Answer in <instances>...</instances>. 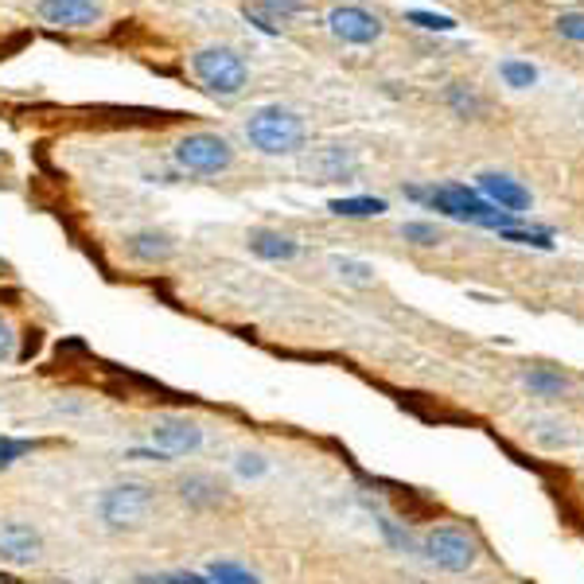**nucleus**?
<instances>
[{
    "mask_svg": "<svg viewBox=\"0 0 584 584\" xmlns=\"http://www.w3.org/2000/svg\"><path fill=\"white\" fill-rule=\"evenodd\" d=\"M304 137H308L304 117L284 106H261L246 121V141L266 156H292L296 149H304Z\"/></svg>",
    "mask_w": 584,
    "mask_h": 584,
    "instance_id": "1",
    "label": "nucleus"
},
{
    "mask_svg": "<svg viewBox=\"0 0 584 584\" xmlns=\"http://www.w3.org/2000/svg\"><path fill=\"white\" fill-rule=\"evenodd\" d=\"M191 74L203 82L207 94L214 97H238L249 82V67L234 47L226 44H207L199 51H191Z\"/></svg>",
    "mask_w": 584,
    "mask_h": 584,
    "instance_id": "2",
    "label": "nucleus"
},
{
    "mask_svg": "<svg viewBox=\"0 0 584 584\" xmlns=\"http://www.w3.org/2000/svg\"><path fill=\"white\" fill-rule=\"evenodd\" d=\"M413 199H425V203H433L436 211L452 214V219L460 222H479V226H491V231H503L506 219L511 214L499 211L495 203H487V199H479L476 191H468V187L460 184H444V187H433V191H409Z\"/></svg>",
    "mask_w": 584,
    "mask_h": 584,
    "instance_id": "3",
    "label": "nucleus"
},
{
    "mask_svg": "<svg viewBox=\"0 0 584 584\" xmlns=\"http://www.w3.org/2000/svg\"><path fill=\"white\" fill-rule=\"evenodd\" d=\"M176 164L195 176H219L234 164V144L219 133H187L176 144Z\"/></svg>",
    "mask_w": 584,
    "mask_h": 584,
    "instance_id": "4",
    "label": "nucleus"
},
{
    "mask_svg": "<svg viewBox=\"0 0 584 584\" xmlns=\"http://www.w3.org/2000/svg\"><path fill=\"white\" fill-rule=\"evenodd\" d=\"M425 558L444 573H468L479 561V546L460 526H436L425 534Z\"/></svg>",
    "mask_w": 584,
    "mask_h": 584,
    "instance_id": "5",
    "label": "nucleus"
},
{
    "mask_svg": "<svg viewBox=\"0 0 584 584\" xmlns=\"http://www.w3.org/2000/svg\"><path fill=\"white\" fill-rule=\"evenodd\" d=\"M152 514V487L149 483H117L102 499V518L114 530H137Z\"/></svg>",
    "mask_w": 584,
    "mask_h": 584,
    "instance_id": "6",
    "label": "nucleus"
},
{
    "mask_svg": "<svg viewBox=\"0 0 584 584\" xmlns=\"http://www.w3.org/2000/svg\"><path fill=\"white\" fill-rule=\"evenodd\" d=\"M328 27H331V36H336L339 44H351V47L378 44L382 32H386V24H382L378 12L363 9V4H336V9L328 12Z\"/></svg>",
    "mask_w": 584,
    "mask_h": 584,
    "instance_id": "7",
    "label": "nucleus"
},
{
    "mask_svg": "<svg viewBox=\"0 0 584 584\" xmlns=\"http://www.w3.org/2000/svg\"><path fill=\"white\" fill-rule=\"evenodd\" d=\"M36 16L51 27H94L102 24L106 9H102V0H36Z\"/></svg>",
    "mask_w": 584,
    "mask_h": 584,
    "instance_id": "8",
    "label": "nucleus"
},
{
    "mask_svg": "<svg viewBox=\"0 0 584 584\" xmlns=\"http://www.w3.org/2000/svg\"><path fill=\"white\" fill-rule=\"evenodd\" d=\"M152 444L164 456H187V452H195L203 444V429L195 425V421H187V417H156Z\"/></svg>",
    "mask_w": 584,
    "mask_h": 584,
    "instance_id": "9",
    "label": "nucleus"
},
{
    "mask_svg": "<svg viewBox=\"0 0 584 584\" xmlns=\"http://www.w3.org/2000/svg\"><path fill=\"white\" fill-rule=\"evenodd\" d=\"M44 553V538L27 523H0V561L4 565H32Z\"/></svg>",
    "mask_w": 584,
    "mask_h": 584,
    "instance_id": "10",
    "label": "nucleus"
},
{
    "mask_svg": "<svg viewBox=\"0 0 584 584\" xmlns=\"http://www.w3.org/2000/svg\"><path fill=\"white\" fill-rule=\"evenodd\" d=\"M479 191L487 195V203H495L499 211H506V214H518L530 207V191H526L518 179L499 176V172H483V176H479Z\"/></svg>",
    "mask_w": 584,
    "mask_h": 584,
    "instance_id": "11",
    "label": "nucleus"
},
{
    "mask_svg": "<svg viewBox=\"0 0 584 584\" xmlns=\"http://www.w3.org/2000/svg\"><path fill=\"white\" fill-rule=\"evenodd\" d=\"M125 249H129V257L141 261V266H156V261H168V257L176 254V242L164 231H137L125 238Z\"/></svg>",
    "mask_w": 584,
    "mask_h": 584,
    "instance_id": "12",
    "label": "nucleus"
},
{
    "mask_svg": "<svg viewBox=\"0 0 584 584\" xmlns=\"http://www.w3.org/2000/svg\"><path fill=\"white\" fill-rule=\"evenodd\" d=\"M304 168H308L319 184H331V179H343L347 172H351V152L339 149V144H328V149L312 152V156L304 160Z\"/></svg>",
    "mask_w": 584,
    "mask_h": 584,
    "instance_id": "13",
    "label": "nucleus"
},
{
    "mask_svg": "<svg viewBox=\"0 0 584 584\" xmlns=\"http://www.w3.org/2000/svg\"><path fill=\"white\" fill-rule=\"evenodd\" d=\"M246 242L261 261H292L296 257V242L281 231H249Z\"/></svg>",
    "mask_w": 584,
    "mask_h": 584,
    "instance_id": "14",
    "label": "nucleus"
},
{
    "mask_svg": "<svg viewBox=\"0 0 584 584\" xmlns=\"http://www.w3.org/2000/svg\"><path fill=\"white\" fill-rule=\"evenodd\" d=\"M179 499L187 506H214L222 499V487L211 476H184L179 479Z\"/></svg>",
    "mask_w": 584,
    "mask_h": 584,
    "instance_id": "15",
    "label": "nucleus"
},
{
    "mask_svg": "<svg viewBox=\"0 0 584 584\" xmlns=\"http://www.w3.org/2000/svg\"><path fill=\"white\" fill-rule=\"evenodd\" d=\"M328 211L339 214V219H374V214L386 211V199H374V195H351V199H331Z\"/></svg>",
    "mask_w": 584,
    "mask_h": 584,
    "instance_id": "16",
    "label": "nucleus"
},
{
    "mask_svg": "<svg viewBox=\"0 0 584 584\" xmlns=\"http://www.w3.org/2000/svg\"><path fill=\"white\" fill-rule=\"evenodd\" d=\"M207 576H211V584H261V576L249 573L246 565H234V561H214Z\"/></svg>",
    "mask_w": 584,
    "mask_h": 584,
    "instance_id": "17",
    "label": "nucleus"
},
{
    "mask_svg": "<svg viewBox=\"0 0 584 584\" xmlns=\"http://www.w3.org/2000/svg\"><path fill=\"white\" fill-rule=\"evenodd\" d=\"M526 386L534 389V394H541V398H561V394H565V386L569 382L561 378V374H553V371H530L526 374Z\"/></svg>",
    "mask_w": 584,
    "mask_h": 584,
    "instance_id": "18",
    "label": "nucleus"
},
{
    "mask_svg": "<svg viewBox=\"0 0 584 584\" xmlns=\"http://www.w3.org/2000/svg\"><path fill=\"white\" fill-rule=\"evenodd\" d=\"M503 79H506V86H514V90H526V86H534L538 82V71H534L530 62H518V59H506L503 67Z\"/></svg>",
    "mask_w": 584,
    "mask_h": 584,
    "instance_id": "19",
    "label": "nucleus"
},
{
    "mask_svg": "<svg viewBox=\"0 0 584 584\" xmlns=\"http://www.w3.org/2000/svg\"><path fill=\"white\" fill-rule=\"evenodd\" d=\"M401 238L413 242V246H436V242H441V226H436V222H406V226H401Z\"/></svg>",
    "mask_w": 584,
    "mask_h": 584,
    "instance_id": "20",
    "label": "nucleus"
},
{
    "mask_svg": "<svg viewBox=\"0 0 584 584\" xmlns=\"http://www.w3.org/2000/svg\"><path fill=\"white\" fill-rule=\"evenodd\" d=\"M261 4V12H266V20L273 24V20H292V16H301L304 12V0H257Z\"/></svg>",
    "mask_w": 584,
    "mask_h": 584,
    "instance_id": "21",
    "label": "nucleus"
},
{
    "mask_svg": "<svg viewBox=\"0 0 584 584\" xmlns=\"http://www.w3.org/2000/svg\"><path fill=\"white\" fill-rule=\"evenodd\" d=\"M553 27H558V36L569 39V44H584V12H561L553 20Z\"/></svg>",
    "mask_w": 584,
    "mask_h": 584,
    "instance_id": "22",
    "label": "nucleus"
},
{
    "mask_svg": "<svg viewBox=\"0 0 584 584\" xmlns=\"http://www.w3.org/2000/svg\"><path fill=\"white\" fill-rule=\"evenodd\" d=\"M448 106L456 109L460 117H476L479 114V97L471 90H464L460 82H452L448 86Z\"/></svg>",
    "mask_w": 584,
    "mask_h": 584,
    "instance_id": "23",
    "label": "nucleus"
},
{
    "mask_svg": "<svg viewBox=\"0 0 584 584\" xmlns=\"http://www.w3.org/2000/svg\"><path fill=\"white\" fill-rule=\"evenodd\" d=\"M409 24H417V27H429V32H452V27H456V20L452 16H441V12H409Z\"/></svg>",
    "mask_w": 584,
    "mask_h": 584,
    "instance_id": "24",
    "label": "nucleus"
},
{
    "mask_svg": "<svg viewBox=\"0 0 584 584\" xmlns=\"http://www.w3.org/2000/svg\"><path fill=\"white\" fill-rule=\"evenodd\" d=\"M27 452H32V444H27V441H16V436H0V471L12 468L20 456H27Z\"/></svg>",
    "mask_w": 584,
    "mask_h": 584,
    "instance_id": "25",
    "label": "nucleus"
},
{
    "mask_svg": "<svg viewBox=\"0 0 584 584\" xmlns=\"http://www.w3.org/2000/svg\"><path fill=\"white\" fill-rule=\"evenodd\" d=\"M499 238L518 242V246H541V249L549 246V234H541V231H511V226H503V231H499Z\"/></svg>",
    "mask_w": 584,
    "mask_h": 584,
    "instance_id": "26",
    "label": "nucleus"
},
{
    "mask_svg": "<svg viewBox=\"0 0 584 584\" xmlns=\"http://www.w3.org/2000/svg\"><path fill=\"white\" fill-rule=\"evenodd\" d=\"M339 266V277H347L351 284H371L374 281V269L363 266V261H336Z\"/></svg>",
    "mask_w": 584,
    "mask_h": 584,
    "instance_id": "27",
    "label": "nucleus"
},
{
    "mask_svg": "<svg viewBox=\"0 0 584 584\" xmlns=\"http://www.w3.org/2000/svg\"><path fill=\"white\" fill-rule=\"evenodd\" d=\"M12 351H16V336H12L9 319L0 316V363H4V359H12Z\"/></svg>",
    "mask_w": 584,
    "mask_h": 584,
    "instance_id": "28",
    "label": "nucleus"
},
{
    "mask_svg": "<svg viewBox=\"0 0 584 584\" xmlns=\"http://www.w3.org/2000/svg\"><path fill=\"white\" fill-rule=\"evenodd\" d=\"M266 468H269V464L261 460V456H242V460H238V471H242V476H261Z\"/></svg>",
    "mask_w": 584,
    "mask_h": 584,
    "instance_id": "29",
    "label": "nucleus"
},
{
    "mask_svg": "<svg viewBox=\"0 0 584 584\" xmlns=\"http://www.w3.org/2000/svg\"><path fill=\"white\" fill-rule=\"evenodd\" d=\"M149 584H211V581H203V576L195 573H179V576H160V581H149Z\"/></svg>",
    "mask_w": 584,
    "mask_h": 584,
    "instance_id": "30",
    "label": "nucleus"
}]
</instances>
